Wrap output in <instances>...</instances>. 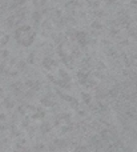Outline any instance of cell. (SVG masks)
I'll return each instance as SVG.
<instances>
[]
</instances>
